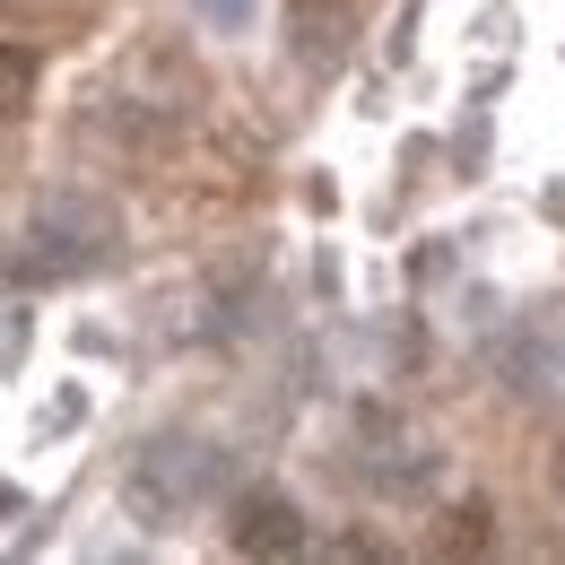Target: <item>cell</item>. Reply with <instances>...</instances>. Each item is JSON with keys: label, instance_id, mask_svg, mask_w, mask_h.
Masks as SVG:
<instances>
[{"label": "cell", "instance_id": "cell-7", "mask_svg": "<svg viewBox=\"0 0 565 565\" xmlns=\"http://www.w3.org/2000/svg\"><path fill=\"white\" fill-rule=\"evenodd\" d=\"M253 9H262V0H201V18H210L217 35H244V26H253Z\"/></svg>", "mask_w": 565, "mask_h": 565}, {"label": "cell", "instance_id": "cell-8", "mask_svg": "<svg viewBox=\"0 0 565 565\" xmlns=\"http://www.w3.org/2000/svg\"><path fill=\"white\" fill-rule=\"evenodd\" d=\"M557 495H565V452H557Z\"/></svg>", "mask_w": 565, "mask_h": 565}, {"label": "cell", "instance_id": "cell-1", "mask_svg": "<svg viewBox=\"0 0 565 565\" xmlns=\"http://www.w3.org/2000/svg\"><path fill=\"white\" fill-rule=\"evenodd\" d=\"M217 479H226V452L217 444H201V435H157V444H140V461L122 470V504L140 513L148 531H166L192 504H210Z\"/></svg>", "mask_w": 565, "mask_h": 565}, {"label": "cell", "instance_id": "cell-5", "mask_svg": "<svg viewBox=\"0 0 565 565\" xmlns=\"http://www.w3.org/2000/svg\"><path fill=\"white\" fill-rule=\"evenodd\" d=\"M35 105V53L26 44H0V122H18Z\"/></svg>", "mask_w": 565, "mask_h": 565}, {"label": "cell", "instance_id": "cell-4", "mask_svg": "<svg viewBox=\"0 0 565 565\" xmlns=\"http://www.w3.org/2000/svg\"><path fill=\"white\" fill-rule=\"evenodd\" d=\"M365 444H374V452H365V470H374V479H383V488H418L426 479V452H418V435H409V426L392 418V409H365Z\"/></svg>", "mask_w": 565, "mask_h": 565}, {"label": "cell", "instance_id": "cell-2", "mask_svg": "<svg viewBox=\"0 0 565 565\" xmlns=\"http://www.w3.org/2000/svg\"><path fill=\"white\" fill-rule=\"evenodd\" d=\"M114 253V217L96 201H53V210L26 217V244H18V279H87L96 262Z\"/></svg>", "mask_w": 565, "mask_h": 565}, {"label": "cell", "instance_id": "cell-6", "mask_svg": "<svg viewBox=\"0 0 565 565\" xmlns=\"http://www.w3.org/2000/svg\"><path fill=\"white\" fill-rule=\"evenodd\" d=\"M444 548H488V504H461L452 531H444Z\"/></svg>", "mask_w": 565, "mask_h": 565}, {"label": "cell", "instance_id": "cell-3", "mask_svg": "<svg viewBox=\"0 0 565 565\" xmlns=\"http://www.w3.org/2000/svg\"><path fill=\"white\" fill-rule=\"evenodd\" d=\"M226 540H235V557H305L313 531H305V513H296L279 488H253V495H235Z\"/></svg>", "mask_w": 565, "mask_h": 565}]
</instances>
